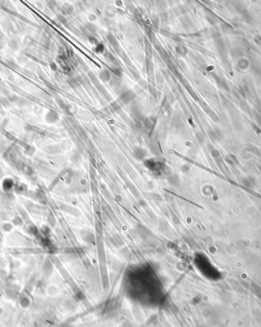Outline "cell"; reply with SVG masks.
I'll list each match as a JSON object with an SVG mask.
<instances>
[{
	"instance_id": "obj_5",
	"label": "cell",
	"mask_w": 261,
	"mask_h": 327,
	"mask_svg": "<svg viewBox=\"0 0 261 327\" xmlns=\"http://www.w3.org/2000/svg\"><path fill=\"white\" fill-rule=\"evenodd\" d=\"M51 67H52V69H53V70H56V67H57V66H56V64H55V63H51Z\"/></svg>"
},
{
	"instance_id": "obj_4",
	"label": "cell",
	"mask_w": 261,
	"mask_h": 327,
	"mask_svg": "<svg viewBox=\"0 0 261 327\" xmlns=\"http://www.w3.org/2000/svg\"><path fill=\"white\" fill-rule=\"evenodd\" d=\"M101 77L104 80H109V78H110V74L108 71H104L101 74Z\"/></svg>"
},
{
	"instance_id": "obj_3",
	"label": "cell",
	"mask_w": 261,
	"mask_h": 327,
	"mask_svg": "<svg viewBox=\"0 0 261 327\" xmlns=\"http://www.w3.org/2000/svg\"><path fill=\"white\" fill-rule=\"evenodd\" d=\"M107 38L108 39H109V42H110L112 45L114 46V48H117V46L118 45V41H116L115 38L112 35H109L107 36Z\"/></svg>"
},
{
	"instance_id": "obj_1",
	"label": "cell",
	"mask_w": 261,
	"mask_h": 327,
	"mask_svg": "<svg viewBox=\"0 0 261 327\" xmlns=\"http://www.w3.org/2000/svg\"><path fill=\"white\" fill-rule=\"evenodd\" d=\"M135 94H134L132 92L128 91L121 96V99L123 101V102L127 103V102H128L129 101L132 100V99H133L135 98Z\"/></svg>"
},
{
	"instance_id": "obj_2",
	"label": "cell",
	"mask_w": 261,
	"mask_h": 327,
	"mask_svg": "<svg viewBox=\"0 0 261 327\" xmlns=\"http://www.w3.org/2000/svg\"><path fill=\"white\" fill-rule=\"evenodd\" d=\"M12 186H13L12 180H11V179L5 180V181H4V183H3L4 188L6 189V190H8V189L12 188Z\"/></svg>"
}]
</instances>
